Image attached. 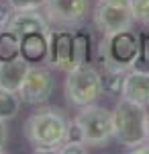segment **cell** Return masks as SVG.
Wrapping results in <instances>:
<instances>
[{
  "instance_id": "6da1fadb",
  "label": "cell",
  "mask_w": 149,
  "mask_h": 154,
  "mask_svg": "<svg viewBox=\"0 0 149 154\" xmlns=\"http://www.w3.org/2000/svg\"><path fill=\"white\" fill-rule=\"evenodd\" d=\"M66 113L57 107H41L31 113L23 125L27 142L33 146L35 154H57L66 142L68 130Z\"/></svg>"
},
{
  "instance_id": "7a4b0ae2",
  "label": "cell",
  "mask_w": 149,
  "mask_h": 154,
  "mask_svg": "<svg viewBox=\"0 0 149 154\" xmlns=\"http://www.w3.org/2000/svg\"><path fill=\"white\" fill-rule=\"evenodd\" d=\"M141 51V35L133 29L106 33L96 45V62L100 68L110 70H131Z\"/></svg>"
},
{
  "instance_id": "3957f363",
  "label": "cell",
  "mask_w": 149,
  "mask_h": 154,
  "mask_svg": "<svg viewBox=\"0 0 149 154\" xmlns=\"http://www.w3.org/2000/svg\"><path fill=\"white\" fill-rule=\"evenodd\" d=\"M112 113V138L125 148L147 142V107L133 103L125 97L118 99Z\"/></svg>"
},
{
  "instance_id": "277c9868",
  "label": "cell",
  "mask_w": 149,
  "mask_h": 154,
  "mask_svg": "<svg viewBox=\"0 0 149 154\" xmlns=\"http://www.w3.org/2000/svg\"><path fill=\"white\" fill-rule=\"evenodd\" d=\"M63 91H66V99L72 107L80 109L84 105H92L104 95L102 74L94 66H90V62L74 66L72 70H68Z\"/></svg>"
},
{
  "instance_id": "5b68a950",
  "label": "cell",
  "mask_w": 149,
  "mask_h": 154,
  "mask_svg": "<svg viewBox=\"0 0 149 154\" xmlns=\"http://www.w3.org/2000/svg\"><path fill=\"white\" fill-rule=\"evenodd\" d=\"M76 121L82 130V138L86 146H98L102 148L112 140V113L96 103L80 107V113Z\"/></svg>"
},
{
  "instance_id": "8992f818",
  "label": "cell",
  "mask_w": 149,
  "mask_h": 154,
  "mask_svg": "<svg viewBox=\"0 0 149 154\" xmlns=\"http://www.w3.org/2000/svg\"><path fill=\"white\" fill-rule=\"evenodd\" d=\"M92 21L102 35L133 29L135 17L131 8V0H98L92 12Z\"/></svg>"
},
{
  "instance_id": "52a82bcc",
  "label": "cell",
  "mask_w": 149,
  "mask_h": 154,
  "mask_svg": "<svg viewBox=\"0 0 149 154\" xmlns=\"http://www.w3.org/2000/svg\"><path fill=\"white\" fill-rule=\"evenodd\" d=\"M90 0H45L43 14L55 27H80L88 19Z\"/></svg>"
},
{
  "instance_id": "ba28073f",
  "label": "cell",
  "mask_w": 149,
  "mask_h": 154,
  "mask_svg": "<svg viewBox=\"0 0 149 154\" xmlns=\"http://www.w3.org/2000/svg\"><path fill=\"white\" fill-rule=\"evenodd\" d=\"M53 88H55V80L51 72L47 68L31 64L19 88V97L23 103H29V105H43L53 95Z\"/></svg>"
},
{
  "instance_id": "9c48e42d",
  "label": "cell",
  "mask_w": 149,
  "mask_h": 154,
  "mask_svg": "<svg viewBox=\"0 0 149 154\" xmlns=\"http://www.w3.org/2000/svg\"><path fill=\"white\" fill-rule=\"evenodd\" d=\"M74 31L76 27H59L49 31V48H47V66L53 70L68 72L74 64Z\"/></svg>"
},
{
  "instance_id": "30bf717a",
  "label": "cell",
  "mask_w": 149,
  "mask_h": 154,
  "mask_svg": "<svg viewBox=\"0 0 149 154\" xmlns=\"http://www.w3.org/2000/svg\"><path fill=\"white\" fill-rule=\"evenodd\" d=\"M6 29L14 31L16 35L21 37L25 33H33V31L49 33L51 25L45 19V14L41 12V8H35V11H12V17L8 21Z\"/></svg>"
},
{
  "instance_id": "8fae6325",
  "label": "cell",
  "mask_w": 149,
  "mask_h": 154,
  "mask_svg": "<svg viewBox=\"0 0 149 154\" xmlns=\"http://www.w3.org/2000/svg\"><path fill=\"white\" fill-rule=\"evenodd\" d=\"M121 97H125L133 103L149 107V72L133 70V68L127 70Z\"/></svg>"
},
{
  "instance_id": "7c38bea8",
  "label": "cell",
  "mask_w": 149,
  "mask_h": 154,
  "mask_svg": "<svg viewBox=\"0 0 149 154\" xmlns=\"http://www.w3.org/2000/svg\"><path fill=\"white\" fill-rule=\"evenodd\" d=\"M47 48H49V33H25L21 35V56L29 64L47 62Z\"/></svg>"
},
{
  "instance_id": "4fadbf2b",
  "label": "cell",
  "mask_w": 149,
  "mask_h": 154,
  "mask_svg": "<svg viewBox=\"0 0 149 154\" xmlns=\"http://www.w3.org/2000/svg\"><path fill=\"white\" fill-rule=\"evenodd\" d=\"M29 62L19 56L14 60H6V62H0V88H6V91H12V93H19L21 84H23V78L27 70H29Z\"/></svg>"
},
{
  "instance_id": "5bb4252c",
  "label": "cell",
  "mask_w": 149,
  "mask_h": 154,
  "mask_svg": "<svg viewBox=\"0 0 149 154\" xmlns=\"http://www.w3.org/2000/svg\"><path fill=\"white\" fill-rule=\"evenodd\" d=\"M21 56V37L10 29L0 31V62L14 60Z\"/></svg>"
},
{
  "instance_id": "9a60e30c",
  "label": "cell",
  "mask_w": 149,
  "mask_h": 154,
  "mask_svg": "<svg viewBox=\"0 0 149 154\" xmlns=\"http://www.w3.org/2000/svg\"><path fill=\"white\" fill-rule=\"evenodd\" d=\"M21 105H23V101H21L19 93L0 88V119H4V121L14 119L16 113L21 111Z\"/></svg>"
},
{
  "instance_id": "2e32d148",
  "label": "cell",
  "mask_w": 149,
  "mask_h": 154,
  "mask_svg": "<svg viewBox=\"0 0 149 154\" xmlns=\"http://www.w3.org/2000/svg\"><path fill=\"white\" fill-rule=\"evenodd\" d=\"M125 70H110V68H104L102 70V88L106 95L112 97H121L123 91V82H125Z\"/></svg>"
},
{
  "instance_id": "e0dca14e",
  "label": "cell",
  "mask_w": 149,
  "mask_h": 154,
  "mask_svg": "<svg viewBox=\"0 0 149 154\" xmlns=\"http://www.w3.org/2000/svg\"><path fill=\"white\" fill-rule=\"evenodd\" d=\"M133 70L149 72V33L141 35V51H139L135 64H133Z\"/></svg>"
},
{
  "instance_id": "ac0fdd59",
  "label": "cell",
  "mask_w": 149,
  "mask_h": 154,
  "mask_svg": "<svg viewBox=\"0 0 149 154\" xmlns=\"http://www.w3.org/2000/svg\"><path fill=\"white\" fill-rule=\"evenodd\" d=\"M131 8L135 21L149 27V0H131Z\"/></svg>"
},
{
  "instance_id": "d6986e66",
  "label": "cell",
  "mask_w": 149,
  "mask_h": 154,
  "mask_svg": "<svg viewBox=\"0 0 149 154\" xmlns=\"http://www.w3.org/2000/svg\"><path fill=\"white\" fill-rule=\"evenodd\" d=\"M12 11H35V8H43L45 0H6Z\"/></svg>"
},
{
  "instance_id": "ffe728a7",
  "label": "cell",
  "mask_w": 149,
  "mask_h": 154,
  "mask_svg": "<svg viewBox=\"0 0 149 154\" xmlns=\"http://www.w3.org/2000/svg\"><path fill=\"white\" fill-rule=\"evenodd\" d=\"M63 144H84V138H82V130L78 125L76 119L68 121V130H66V142Z\"/></svg>"
},
{
  "instance_id": "44dd1931",
  "label": "cell",
  "mask_w": 149,
  "mask_h": 154,
  "mask_svg": "<svg viewBox=\"0 0 149 154\" xmlns=\"http://www.w3.org/2000/svg\"><path fill=\"white\" fill-rule=\"evenodd\" d=\"M10 17H12V8L8 6V2L6 0H0V31L8 27Z\"/></svg>"
},
{
  "instance_id": "7402d4cb",
  "label": "cell",
  "mask_w": 149,
  "mask_h": 154,
  "mask_svg": "<svg viewBox=\"0 0 149 154\" xmlns=\"http://www.w3.org/2000/svg\"><path fill=\"white\" fill-rule=\"evenodd\" d=\"M86 144H61L59 154H84L88 152V148H84Z\"/></svg>"
},
{
  "instance_id": "603a6c76",
  "label": "cell",
  "mask_w": 149,
  "mask_h": 154,
  "mask_svg": "<svg viewBox=\"0 0 149 154\" xmlns=\"http://www.w3.org/2000/svg\"><path fill=\"white\" fill-rule=\"evenodd\" d=\"M6 142H8V130H6V121L0 119V152L6 150Z\"/></svg>"
},
{
  "instance_id": "cb8c5ba5",
  "label": "cell",
  "mask_w": 149,
  "mask_h": 154,
  "mask_svg": "<svg viewBox=\"0 0 149 154\" xmlns=\"http://www.w3.org/2000/svg\"><path fill=\"white\" fill-rule=\"evenodd\" d=\"M147 142H149V117H147Z\"/></svg>"
}]
</instances>
